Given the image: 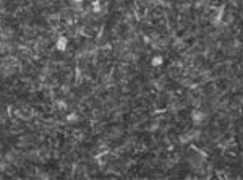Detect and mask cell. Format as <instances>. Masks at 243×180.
<instances>
[{
  "label": "cell",
  "mask_w": 243,
  "mask_h": 180,
  "mask_svg": "<svg viewBox=\"0 0 243 180\" xmlns=\"http://www.w3.org/2000/svg\"><path fill=\"white\" fill-rule=\"evenodd\" d=\"M67 44H68V41H67V38H60L57 41V49L58 50H65V47H67Z\"/></svg>",
  "instance_id": "1"
},
{
  "label": "cell",
  "mask_w": 243,
  "mask_h": 180,
  "mask_svg": "<svg viewBox=\"0 0 243 180\" xmlns=\"http://www.w3.org/2000/svg\"><path fill=\"white\" fill-rule=\"evenodd\" d=\"M68 120H71V122H75V120H76V115H75V114H71V115L68 117Z\"/></svg>",
  "instance_id": "2"
}]
</instances>
